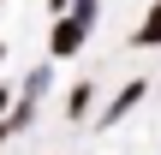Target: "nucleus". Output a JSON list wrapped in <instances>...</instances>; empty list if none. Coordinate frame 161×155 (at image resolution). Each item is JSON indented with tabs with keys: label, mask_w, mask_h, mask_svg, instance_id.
<instances>
[{
	"label": "nucleus",
	"mask_w": 161,
	"mask_h": 155,
	"mask_svg": "<svg viewBox=\"0 0 161 155\" xmlns=\"http://www.w3.org/2000/svg\"><path fill=\"white\" fill-rule=\"evenodd\" d=\"M90 24H96V0H72V18H60L54 24V36H48V48L66 60V54H78L84 48V36H90Z\"/></svg>",
	"instance_id": "1"
},
{
	"label": "nucleus",
	"mask_w": 161,
	"mask_h": 155,
	"mask_svg": "<svg viewBox=\"0 0 161 155\" xmlns=\"http://www.w3.org/2000/svg\"><path fill=\"white\" fill-rule=\"evenodd\" d=\"M137 102H143V78H137V84H125V90H119V96H114V102H108V113H102V119H108V125H114V119H125V113H131V108H137Z\"/></svg>",
	"instance_id": "2"
},
{
	"label": "nucleus",
	"mask_w": 161,
	"mask_h": 155,
	"mask_svg": "<svg viewBox=\"0 0 161 155\" xmlns=\"http://www.w3.org/2000/svg\"><path fill=\"white\" fill-rule=\"evenodd\" d=\"M137 48H161V0L149 6V18L137 24Z\"/></svg>",
	"instance_id": "3"
},
{
	"label": "nucleus",
	"mask_w": 161,
	"mask_h": 155,
	"mask_svg": "<svg viewBox=\"0 0 161 155\" xmlns=\"http://www.w3.org/2000/svg\"><path fill=\"white\" fill-rule=\"evenodd\" d=\"M90 96H96V90H90V84H78V90H72V102H66V108H72V113H90Z\"/></svg>",
	"instance_id": "4"
},
{
	"label": "nucleus",
	"mask_w": 161,
	"mask_h": 155,
	"mask_svg": "<svg viewBox=\"0 0 161 155\" xmlns=\"http://www.w3.org/2000/svg\"><path fill=\"white\" fill-rule=\"evenodd\" d=\"M0 113H6V90H0Z\"/></svg>",
	"instance_id": "5"
},
{
	"label": "nucleus",
	"mask_w": 161,
	"mask_h": 155,
	"mask_svg": "<svg viewBox=\"0 0 161 155\" xmlns=\"http://www.w3.org/2000/svg\"><path fill=\"white\" fill-rule=\"evenodd\" d=\"M54 6H66V0H54Z\"/></svg>",
	"instance_id": "6"
},
{
	"label": "nucleus",
	"mask_w": 161,
	"mask_h": 155,
	"mask_svg": "<svg viewBox=\"0 0 161 155\" xmlns=\"http://www.w3.org/2000/svg\"><path fill=\"white\" fill-rule=\"evenodd\" d=\"M0 60H6V48H0Z\"/></svg>",
	"instance_id": "7"
}]
</instances>
